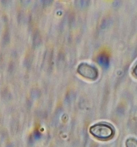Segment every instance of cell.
Masks as SVG:
<instances>
[{"mask_svg": "<svg viewBox=\"0 0 137 147\" xmlns=\"http://www.w3.org/2000/svg\"><path fill=\"white\" fill-rule=\"evenodd\" d=\"M90 133L94 137L101 140H107L113 136V130L108 125L98 123L92 126L90 128Z\"/></svg>", "mask_w": 137, "mask_h": 147, "instance_id": "cell-1", "label": "cell"}, {"mask_svg": "<svg viewBox=\"0 0 137 147\" xmlns=\"http://www.w3.org/2000/svg\"><path fill=\"white\" fill-rule=\"evenodd\" d=\"M77 71L81 75L89 79H96L98 76L96 68L87 63L81 64L78 66Z\"/></svg>", "mask_w": 137, "mask_h": 147, "instance_id": "cell-2", "label": "cell"}, {"mask_svg": "<svg viewBox=\"0 0 137 147\" xmlns=\"http://www.w3.org/2000/svg\"><path fill=\"white\" fill-rule=\"evenodd\" d=\"M97 62L104 68H107L109 66V59L106 54H102L99 55L97 58Z\"/></svg>", "mask_w": 137, "mask_h": 147, "instance_id": "cell-3", "label": "cell"}, {"mask_svg": "<svg viewBox=\"0 0 137 147\" xmlns=\"http://www.w3.org/2000/svg\"><path fill=\"white\" fill-rule=\"evenodd\" d=\"M126 147H137V140L134 138H129L126 142Z\"/></svg>", "mask_w": 137, "mask_h": 147, "instance_id": "cell-4", "label": "cell"}, {"mask_svg": "<svg viewBox=\"0 0 137 147\" xmlns=\"http://www.w3.org/2000/svg\"><path fill=\"white\" fill-rule=\"evenodd\" d=\"M79 3H77L78 4L79 7H85L88 5L89 1H77Z\"/></svg>", "mask_w": 137, "mask_h": 147, "instance_id": "cell-5", "label": "cell"}, {"mask_svg": "<svg viewBox=\"0 0 137 147\" xmlns=\"http://www.w3.org/2000/svg\"><path fill=\"white\" fill-rule=\"evenodd\" d=\"M134 74L137 76V64L135 68L134 69Z\"/></svg>", "mask_w": 137, "mask_h": 147, "instance_id": "cell-6", "label": "cell"}]
</instances>
